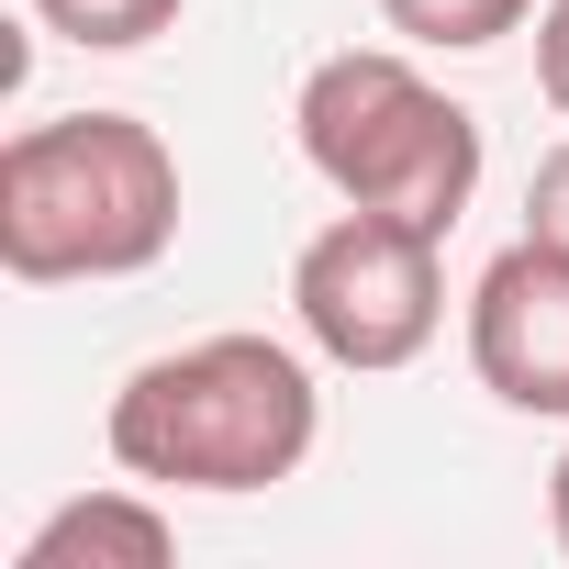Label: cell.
Returning <instances> with one entry per match:
<instances>
[{"instance_id": "cell-1", "label": "cell", "mask_w": 569, "mask_h": 569, "mask_svg": "<svg viewBox=\"0 0 569 569\" xmlns=\"http://www.w3.org/2000/svg\"><path fill=\"white\" fill-rule=\"evenodd\" d=\"M313 436H325L313 358L279 336H190L146 358L101 413L112 469L157 491H279V480H302Z\"/></svg>"}, {"instance_id": "cell-2", "label": "cell", "mask_w": 569, "mask_h": 569, "mask_svg": "<svg viewBox=\"0 0 569 569\" xmlns=\"http://www.w3.org/2000/svg\"><path fill=\"white\" fill-rule=\"evenodd\" d=\"M179 246V146L146 112H57L0 146V268L23 291L146 279Z\"/></svg>"}, {"instance_id": "cell-3", "label": "cell", "mask_w": 569, "mask_h": 569, "mask_svg": "<svg viewBox=\"0 0 569 569\" xmlns=\"http://www.w3.org/2000/svg\"><path fill=\"white\" fill-rule=\"evenodd\" d=\"M291 134H302V168L358 212H402L447 234L480 190V112L447 101L402 46H336L302 79Z\"/></svg>"}, {"instance_id": "cell-4", "label": "cell", "mask_w": 569, "mask_h": 569, "mask_svg": "<svg viewBox=\"0 0 569 569\" xmlns=\"http://www.w3.org/2000/svg\"><path fill=\"white\" fill-rule=\"evenodd\" d=\"M291 325H302V347L325 369H358V380L413 369L436 347V325H447V234L347 201L291 257Z\"/></svg>"}, {"instance_id": "cell-5", "label": "cell", "mask_w": 569, "mask_h": 569, "mask_svg": "<svg viewBox=\"0 0 569 569\" xmlns=\"http://www.w3.org/2000/svg\"><path fill=\"white\" fill-rule=\"evenodd\" d=\"M469 369L502 413L569 425V246L513 234L469 279Z\"/></svg>"}, {"instance_id": "cell-6", "label": "cell", "mask_w": 569, "mask_h": 569, "mask_svg": "<svg viewBox=\"0 0 569 569\" xmlns=\"http://www.w3.org/2000/svg\"><path fill=\"white\" fill-rule=\"evenodd\" d=\"M179 558V525H168V502H157V480H112V491H79V502H57L23 547H12V569H168Z\"/></svg>"}, {"instance_id": "cell-7", "label": "cell", "mask_w": 569, "mask_h": 569, "mask_svg": "<svg viewBox=\"0 0 569 569\" xmlns=\"http://www.w3.org/2000/svg\"><path fill=\"white\" fill-rule=\"evenodd\" d=\"M380 23L413 57H480V46H502V34L536 23V0H380Z\"/></svg>"}, {"instance_id": "cell-8", "label": "cell", "mask_w": 569, "mask_h": 569, "mask_svg": "<svg viewBox=\"0 0 569 569\" xmlns=\"http://www.w3.org/2000/svg\"><path fill=\"white\" fill-rule=\"evenodd\" d=\"M23 12L46 23V34H68V46H90V57H134V46H157L190 0H23Z\"/></svg>"}, {"instance_id": "cell-9", "label": "cell", "mask_w": 569, "mask_h": 569, "mask_svg": "<svg viewBox=\"0 0 569 569\" xmlns=\"http://www.w3.org/2000/svg\"><path fill=\"white\" fill-rule=\"evenodd\" d=\"M525 234H547V246H569V134L536 157V179H525Z\"/></svg>"}, {"instance_id": "cell-10", "label": "cell", "mask_w": 569, "mask_h": 569, "mask_svg": "<svg viewBox=\"0 0 569 569\" xmlns=\"http://www.w3.org/2000/svg\"><path fill=\"white\" fill-rule=\"evenodd\" d=\"M536 90L569 123V0H536Z\"/></svg>"}, {"instance_id": "cell-11", "label": "cell", "mask_w": 569, "mask_h": 569, "mask_svg": "<svg viewBox=\"0 0 569 569\" xmlns=\"http://www.w3.org/2000/svg\"><path fill=\"white\" fill-rule=\"evenodd\" d=\"M547 525H558V547H569V458L547 469Z\"/></svg>"}]
</instances>
